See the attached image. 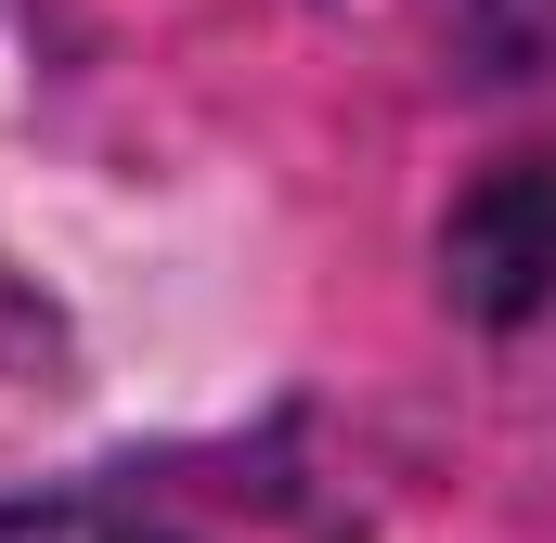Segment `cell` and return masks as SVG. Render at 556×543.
Segmentation results:
<instances>
[{"instance_id":"6da1fadb","label":"cell","mask_w":556,"mask_h":543,"mask_svg":"<svg viewBox=\"0 0 556 543\" xmlns=\"http://www.w3.org/2000/svg\"><path fill=\"white\" fill-rule=\"evenodd\" d=\"M440 272H453V298H466L479 324H518V311H544V298H556V155L492 168V181L453 207Z\"/></svg>"},{"instance_id":"7a4b0ae2","label":"cell","mask_w":556,"mask_h":543,"mask_svg":"<svg viewBox=\"0 0 556 543\" xmlns=\"http://www.w3.org/2000/svg\"><path fill=\"white\" fill-rule=\"evenodd\" d=\"M0 543H181V531L117 518V505H0Z\"/></svg>"}]
</instances>
